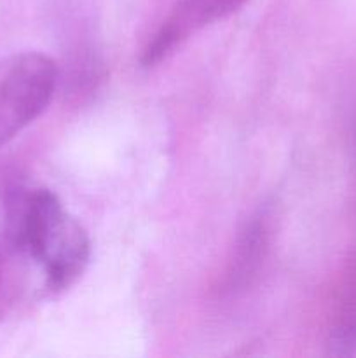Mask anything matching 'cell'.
Instances as JSON below:
<instances>
[{"label":"cell","instance_id":"cell-1","mask_svg":"<svg viewBox=\"0 0 356 358\" xmlns=\"http://www.w3.org/2000/svg\"><path fill=\"white\" fill-rule=\"evenodd\" d=\"M7 236L14 248L44 266L49 285L54 289L72 285L89 261L87 233L47 189H16L9 194Z\"/></svg>","mask_w":356,"mask_h":358},{"label":"cell","instance_id":"cell-2","mask_svg":"<svg viewBox=\"0 0 356 358\" xmlns=\"http://www.w3.org/2000/svg\"><path fill=\"white\" fill-rule=\"evenodd\" d=\"M58 69L42 52H20L0 62V147L47 108Z\"/></svg>","mask_w":356,"mask_h":358},{"label":"cell","instance_id":"cell-3","mask_svg":"<svg viewBox=\"0 0 356 358\" xmlns=\"http://www.w3.org/2000/svg\"><path fill=\"white\" fill-rule=\"evenodd\" d=\"M248 0H178L145 48L142 63L154 66L180 48L195 31L236 13Z\"/></svg>","mask_w":356,"mask_h":358},{"label":"cell","instance_id":"cell-4","mask_svg":"<svg viewBox=\"0 0 356 358\" xmlns=\"http://www.w3.org/2000/svg\"><path fill=\"white\" fill-rule=\"evenodd\" d=\"M265 245H267V229H265L264 220H251L241 234L239 245H237L236 266L232 271L234 282H244L246 276L255 271Z\"/></svg>","mask_w":356,"mask_h":358}]
</instances>
